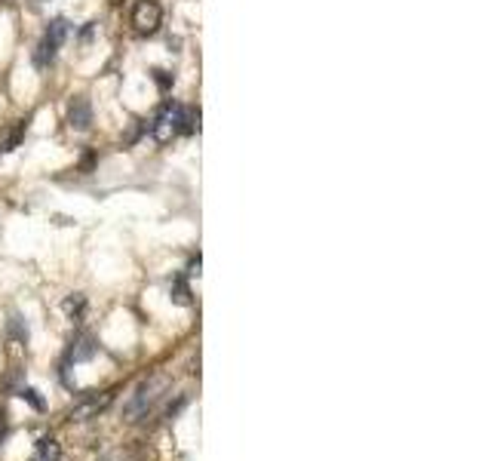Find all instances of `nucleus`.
Wrapping results in <instances>:
<instances>
[{"mask_svg":"<svg viewBox=\"0 0 491 461\" xmlns=\"http://www.w3.org/2000/svg\"><path fill=\"white\" fill-rule=\"evenodd\" d=\"M68 31H71V25H68L65 19L50 22V28L43 31L40 43H37V50H34V65H37V68H50L52 61H56V56H59V46L65 43Z\"/></svg>","mask_w":491,"mask_h":461,"instance_id":"nucleus-1","label":"nucleus"},{"mask_svg":"<svg viewBox=\"0 0 491 461\" xmlns=\"http://www.w3.org/2000/svg\"><path fill=\"white\" fill-rule=\"evenodd\" d=\"M163 25V10H160L157 0H138L133 6V28L138 34H153Z\"/></svg>","mask_w":491,"mask_h":461,"instance_id":"nucleus-2","label":"nucleus"},{"mask_svg":"<svg viewBox=\"0 0 491 461\" xmlns=\"http://www.w3.org/2000/svg\"><path fill=\"white\" fill-rule=\"evenodd\" d=\"M160 388H163V379H160V375H153V379L138 384L133 400L126 403V415H129V418H135V415H144V412H148L151 406H153V400L160 397Z\"/></svg>","mask_w":491,"mask_h":461,"instance_id":"nucleus-3","label":"nucleus"},{"mask_svg":"<svg viewBox=\"0 0 491 461\" xmlns=\"http://www.w3.org/2000/svg\"><path fill=\"white\" fill-rule=\"evenodd\" d=\"M151 133L157 142H169L172 136H179V105L166 102L163 108H160L157 120L151 123Z\"/></svg>","mask_w":491,"mask_h":461,"instance_id":"nucleus-4","label":"nucleus"},{"mask_svg":"<svg viewBox=\"0 0 491 461\" xmlns=\"http://www.w3.org/2000/svg\"><path fill=\"white\" fill-rule=\"evenodd\" d=\"M68 126L77 129V133H83V129L92 126V105L86 96H77L68 102Z\"/></svg>","mask_w":491,"mask_h":461,"instance_id":"nucleus-5","label":"nucleus"},{"mask_svg":"<svg viewBox=\"0 0 491 461\" xmlns=\"http://www.w3.org/2000/svg\"><path fill=\"white\" fill-rule=\"evenodd\" d=\"M98 353V344L92 335H74L71 344H68V353H65V363H86V360H92Z\"/></svg>","mask_w":491,"mask_h":461,"instance_id":"nucleus-6","label":"nucleus"},{"mask_svg":"<svg viewBox=\"0 0 491 461\" xmlns=\"http://www.w3.org/2000/svg\"><path fill=\"white\" fill-rule=\"evenodd\" d=\"M61 311H65V317L71 323H80L83 317H86V295H80V292L68 295L65 302H61Z\"/></svg>","mask_w":491,"mask_h":461,"instance_id":"nucleus-7","label":"nucleus"},{"mask_svg":"<svg viewBox=\"0 0 491 461\" xmlns=\"http://www.w3.org/2000/svg\"><path fill=\"white\" fill-rule=\"evenodd\" d=\"M169 298H172V305H181V307L190 305V286H188V280H184V274L172 277V283H169Z\"/></svg>","mask_w":491,"mask_h":461,"instance_id":"nucleus-8","label":"nucleus"},{"mask_svg":"<svg viewBox=\"0 0 491 461\" xmlns=\"http://www.w3.org/2000/svg\"><path fill=\"white\" fill-rule=\"evenodd\" d=\"M25 129H28V123H25V120H19V123H15V126L10 129V133H6L3 138H0V154H10V151L19 148V142H22V138H25Z\"/></svg>","mask_w":491,"mask_h":461,"instance_id":"nucleus-9","label":"nucleus"},{"mask_svg":"<svg viewBox=\"0 0 491 461\" xmlns=\"http://www.w3.org/2000/svg\"><path fill=\"white\" fill-rule=\"evenodd\" d=\"M15 397L25 400V403H28L34 412H43V409H46V400L40 397V390H37V388H25V384H22V388L15 390Z\"/></svg>","mask_w":491,"mask_h":461,"instance_id":"nucleus-10","label":"nucleus"},{"mask_svg":"<svg viewBox=\"0 0 491 461\" xmlns=\"http://www.w3.org/2000/svg\"><path fill=\"white\" fill-rule=\"evenodd\" d=\"M6 335L15 338V342H22V344L28 342V326H25V320H22L19 314H13V317L6 320Z\"/></svg>","mask_w":491,"mask_h":461,"instance_id":"nucleus-11","label":"nucleus"},{"mask_svg":"<svg viewBox=\"0 0 491 461\" xmlns=\"http://www.w3.org/2000/svg\"><path fill=\"white\" fill-rule=\"evenodd\" d=\"M37 452H40V458H43V461H59V458H61L59 443L52 440V437H43V440L37 443Z\"/></svg>","mask_w":491,"mask_h":461,"instance_id":"nucleus-12","label":"nucleus"},{"mask_svg":"<svg viewBox=\"0 0 491 461\" xmlns=\"http://www.w3.org/2000/svg\"><path fill=\"white\" fill-rule=\"evenodd\" d=\"M151 77H153V83H157V87L163 89V92H166V89H172V74L163 71V68H153Z\"/></svg>","mask_w":491,"mask_h":461,"instance_id":"nucleus-13","label":"nucleus"},{"mask_svg":"<svg viewBox=\"0 0 491 461\" xmlns=\"http://www.w3.org/2000/svg\"><path fill=\"white\" fill-rule=\"evenodd\" d=\"M188 274H199V256L190 261V268H188Z\"/></svg>","mask_w":491,"mask_h":461,"instance_id":"nucleus-14","label":"nucleus"}]
</instances>
